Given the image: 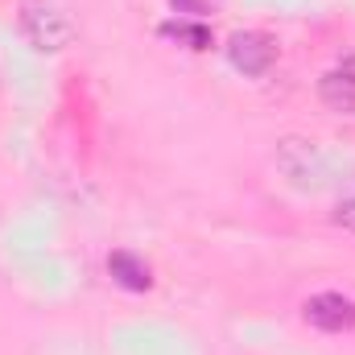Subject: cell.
I'll return each instance as SVG.
<instances>
[{
    "mask_svg": "<svg viewBox=\"0 0 355 355\" xmlns=\"http://www.w3.org/2000/svg\"><path fill=\"white\" fill-rule=\"evenodd\" d=\"M21 33L29 37V46H33L37 54H58V50L71 46L75 25L67 21L62 8H54V4H46V0H25V4H21Z\"/></svg>",
    "mask_w": 355,
    "mask_h": 355,
    "instance_id": "cell-1",
    "label": "cell"
},
{
    "mask_svg": "<svg viewBox=\"0 0 355 355\" xmlns=\"http://www.w3.org/2000/svg\"><path fill=\"white\" fill-rule=\"evenodd\" d=\"M227 62L240 75L261 79V75L272 71V62H277V42L268 33H261V29H240V33L227 37Z\"/></svg>",
    "mask_w": 355,
    "mask_h": 355,
    "instance_id": "cell-2",
    "label": "cell"
},
{
    "mask_svg": "<svg viewBox=\"0 0 355 355\" xmlns=\"http://www.w3.org/2000/svg\"><path fill=\"white\" fill-rule=\"evenodd\" d=\"M302 314H306L310 327H318V331H327V335L355 331V302L343 297V293H314V297H306Z\"/></svg>",
    "mask_w": 355,
    "mask_h": 355,
    "instance_id": "cell-3",
    "label": "cell"
},
{
    "mask_svg": "<svg viewBox=\"0 0 355 355\" xmlns=\"http://www.w3.org/2000/svg\"><path fill=\"white\" fill-rule=\"evenodd\" d=\"M318 99H322V107H331L339 116H355V71H347V67L327 71L318 79Z\"/></svg>",
    "mask_w": 355,
    "mask_h": 355,
    "instance_id": "cell-4",
    "label": "cell"
},
{
    "mask_svg": "<svg viewBox=\"0 0 355 355\" xmlns=\"http://www.w3.org/2000/svg\"><path fill=\"white\" fill-rule=\"evenodd\" d=\"M107 272H112V281L120 285V289H128V293H145V289H153V272L149 265L137 257V252H112L107 257Z\"/></svg>",
    "mask_w": 355,
    "mask_h": 355,
    "instance_id": "cell-5",
    "label": "cell"
},
{
    "mask_svg": "<svg viewBox=\"0 0 355 355\" xmlns=\"http://www.w3.org/2000/svg\"><path fill=\"white\" fill-rule=\"evenodd\" d=\"M162 37H174L186 50H211V29L207 25H190V21H166Z\"/></svg>",
    "mask_w": 355,
    "mask_h": 355,
    "instance_id": "cell-6",
    "label": "cell"
},
{
    "mask_svg": "<svg viewBox=\"0 0 355 355\" xmlns=\"http://www.w3.org/2000/svg\"><path fill=\"white\" fill-rule=\"evenodd\" d=\"M335 227H343V232H355V198H343L339 207H335Z\"/></svg>",
    "mask_w": 355,
    "mask_h": 355,
    "instance_id": "cell-7",
    "label": "cell"
},
{
    "mask_svg": "<svg viewBox=\"0 0 355 355\" xmlns=\"http://www.w3.org/2000/svg\"><path fill=\"white\" fill-rule=\"evenodd\" d=\"M178 12H194V17H202L207 12V0H170Z\"/></svg>",
    "mask_w": 355,
    "mask_h": 355,
    "instance_id": "cell-8",
    "label": "cell"
}]
</instances>
